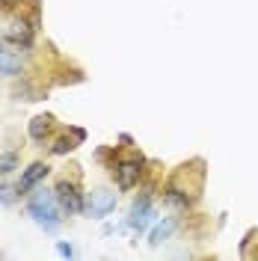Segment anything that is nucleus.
Wrapping results in <instances>:
<instances>
[{
    "instance_id": "1",
    "label": "nucleus",
    "mask_w": 258,
    "mask_h": 261,
    "mask_svg": "<svg viewBox=\"0 0 258 261\" xmlns=\"http://www.w3.org/2000/svg\"><path fill=\"white\" fill-rule=\"evenodd\" d=\"M27 214H30L45 231H54V228H60V223H63L57 193H50V190H39V193H33L30 202H27Z\"/></svg>"
},
{
    "instance_id": "2",
    "label": "nucleus",
    "mask_w": 258,
    "mask_h": 261,
    "mask_svg": "<svg viewBox=\"0 0 258 261\" xmlns=\"http://www.w3.org/2000/svg\"><path fill=\"white\" fill-rule=\"evenodd\" d=\"M113 208H116V193H110V190H95V193L86 196V202H83V211L89 214L92 220L110 217Z\"/></svg>"
},
{
    "instance_id": "3",
    "label": "nucleus",
    "mask_w": 258,
    "mask_h": 261,
    "mask_svg": "<svg viewBox=\"0 0 258 261\" xmlns=\"http://www.w3.org/2000/svg\"><path fill=\"white\" fill-rule=\"evenodd\" d=\"M57 202H60V208L68 214H81L83 211V196L78 193V187L71 184V181H60L57 184Z\"/></svg>"
},
{
    "instance_id": "4",
    "label": "nucleus",
    "mask_w": 258,
    "mask_h": 261,
    "mask_svg": "<svg viewBox=\"0 0 258 261\" xmlns=\"http://www.w3.org/2000/svg\"><path fill=\"white\" fill-rule=\"evenodd\" d=\"M116 181H119V187H122V190H131V187L140 181V161L119 163V169H116Z\"/></svg>"
},
{
    "instance_id": "5",
    "label": "nucleus",
    "mask_w": 258,
    "mask_h": 261,
    "mask_svg": "<svg viewBox=\"0 0 258 261\" xmlns=\"http://www.w3.org/2000/svg\"><path fill=\"white\" fill-rule=\"evenodd\" d=\"M33 30H36V27H27L24 21H12V24L3 30V36H6L9 42H15V45H24V48H27V45L33 42Z\"/></svg>"
},
{
    "instance_id": "6",
    "label": "nucleus",
    "mask_w": 258,
    "mask_h": 261,
    "mask_svg": "<svg viewBox=\"0 0 258 261\" xmlns=\"http://www.w3.org/2000/svg\"><path fill=\"white\" fill-rule=\"evenodd\" d=\"M48 175V166L45 163H33L30 169H24V175H21V184H18V193H27V190H33L39 181Z\"/></svg>"
},
{
    "instance_id": "7",
    "label": "nucleus",
    "mask_w": 258,
    "mask_h": 261,
    "mask_svg": "<svg viewBox=\"0 0 258 261\" xmlns=\"http://www.w3.org/2000/svg\"><path fill=\"white\" fill-rule=\"evenodd\" d=\"M151 217H154V211H151L148 199H140V202L134 205V211H131V228L143 231V228L148 226V223H151Z\"/></svg>"
},
{
    "instance_id": "8",
    "label": "nucleus",
    "mask_w": 258,
    "mask_h": 261,
    "mask_svg": "<svg viewBox=\"0 0 258 261\" xmlns=\"http://www.w3.org/2000/svg\"><path fill=\"white\" fill-rule=\"evenodd\" d=\"M18 71H21V57H18L15 50L0 48V74L3 77H15Z\"/></svg>"
},
{
    "instance_id": "9",
    "label": "nucleus",
    "mask_w": 258,
    "mask_h": 261,
    "mask_svg": "<svg viewBox=\"0 0 258 261\" xmlns=\"http://www.w3.org/2000/svg\"><path fill=\"white\" fill-rule=\"evenodd\" d=\"M50 122H54L50 116H36V119L30 122V128H27V134H30V140H36V143H42V140H45V134L50 130Z\"/></svg>"
},
{
    "instance_id": "10",
    "label": "nucleus",
    "mask_w": 258,
    "mask_h": 261,
    "mask_svg": "<svg viewBox=\"0 0 258 261\" xmlns=\"http://www.w3.org/2000/svg\"><path fill=\"white\" fill-rule=\"evenodd\" d=\"M172 228H175V220H172V217H166L163 223H158V226H154L151 238H148V244H151V246H161L163 241H166V238L172 234Z\"/></svg>"
},
{
    "instance_id": "11",
    "label": "nucleus",
    "mask_w": 258,
    "mask_h": 261,
    "mask_svg": "<svg viewBox=\"0 0 258 261\" xmlns=\"http://www.w3.org/2000/svg\"><path fill=\"white\" fill-rule=\"evenodd\" d=\"M15 163H18V154H15V151L3 154V158H0V172H12V169H15Z\"/></svg>"
},
{
    "instance_id": "12",
    "label": "nucleus",
    "mask_w": 258,
    "mask_h": 261,
    "mask_svg": "<svg viewBox=\"0 0 258 261\" xmlns=\"http://www.w3.org/2000/svg\"><path fill=\"white\" fill-rule=\"evenodd\" d=\"M71 148H74V143H71L68 137H60V140L54 143V148H50V151H54V154H65V151H71Z\"/></svg>"
},
{
    "instance_id": "13",
    "label": "nucleus",
    "mask_w": 258,
    "mask_h": 261,
    "mask_svg": "<svg viewBox=\"0 0 258 261\" xmlns=\"http://www.w3.org/2000/svg\"><path fill=\"white\" fill-rule=\"evenodd\" d=\"M12 202H15V187L3 184V187H0V205H12Z\"/></svg>"
},
{
    "instance_id": "14",
    "label": "nucleus",
    "mask_w": 258,
    "mask_h": 261,
    "mask_svg": "<svg viewBox=\"0 0 258 261\" xmlns=\"http://www.w3.org/2000/svg\"><path fill=\"white\" fill-rule=\"evenodd\" d=\"M74 249H71V244H60V255H71Z\"/></svg>"
}]
</instances>
